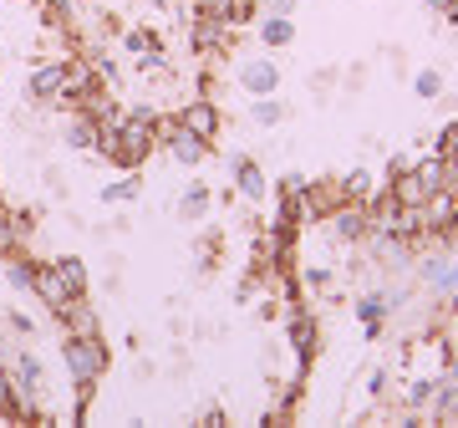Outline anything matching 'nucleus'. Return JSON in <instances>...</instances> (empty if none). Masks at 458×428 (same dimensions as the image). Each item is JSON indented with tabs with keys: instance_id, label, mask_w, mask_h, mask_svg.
<instances>
[{
	"instance_id": "1",
	"label": "nucleus",
	"mask_w": 458,
	"mask_h": 428,
	"mask_svg": "<svg viewBox=\"0 0 458 428\" xmlns=\"http://www.w3.org/2000/svg\"><path fill=\"white\" fill-rule=\"evenodd\" d=\"M98 149L107 153L117 168H138L148 153L158 149V113H153V107L128 113L113 133H98Z\"/></svg>"
},
{
	"instance_id": "2",
	"label": "nucleus",
	"mask_w": 458,
	"mask_h": 428,
	"mask_svg": "<svg viewBox=\"0 0 458 428\" xmlns=\"http://www.w3.org/2000/svg\"><path fill=\"white\" fill-rule=\"evenodd\" d=\"M62 363H66V372H72L77 388H98V378L107 372V347H102V337H72L66 331Z\"/></svg>"
},
{
	"instance_id": "3",
	"label": "nucleus",
	"mask_w": 458,
	"mask_h": 428,
	"mask_svg": "<svg viewBox=\"0 0 458 428\" xmlns=\"http://www.w3.org/2000/svg\"><path fill=\"white\" fill-rule=\"evenodd\" d=\"M158 143H164V149L174 153V164H183V168H199L214 153L209 138H199V133L179 128V117H158Z\"/></svg>"
},
{
	"instance_id": "4",
	"label": "nucleus",
	"mask_w": 458,
	"mask_h": 428,
	"mask_svg": "<svg viewBox=\"0 0 458 428\" xmlns=\"http://www.w3.org/2000/svg\"><path fill=\"white\" fill-rule=\"evenodd\" d=\"M229 31H234V26L225 21V11H204V5H199L194 26H189V41H194L199 56H214V51L229 47Z\"/></svg>"
},
{
	"instance_id": "5",
	"label": "nucleus",
	"mask_w": 458,
	"mask_h": 428,
	"mask_svg": "<svg viewBox=\"0 0 458 428\" xmlns=\"http://www.w3.org/2000/svg\"><path fill=\"white\" fill-rule=\"evenodd\" d=\"M179 128H189V133H199V138H219V102L214 98H189L179 107Z\"/></svg>"
},
{
	"instance_id": "6",
	"label": "nucleus",
	"mask_w": 458,
	"mask_h": 428,
	"mask_svg": "<svg viewBox=\"0 0 458 428\" xmlns=\"http://www.w3.org/2000/svg\"><path fill=\"white\" fill-rule=\"evenodd\" d=\"M31 291L47 301V312H51V316H62L66 306L77 301V296H72V291L62 286V276H56V265H51V261H36V286H31Z\"/></svg>"
},
{
	"instance_id": "7",
	"label": "nucleus",
	"mask_w": 458,
	"mask_h": 428,
	"mask_svg": "<svg viewBox=\"0 0 458 428\" xmlns=\"http://www.w3.org/2000/svg\"><path fill=\"white\" fill-rule=\"evenodd\" d=\"M327 219H331V235H336V240H361V235L372 230V219H367V210H361L357 199H342Z\"/></svg>"
},
{
	"instance_id": "8",
	"label": "nucleus",
	"mask_w": 458,
	"mask_h": 428,
	"mask_svg": "<svg viewBox=\"0 0 458 428\" xmlns=\"http://www.w3.org/2000/svg\"><path fill=\"white\" fill-rule=\"evenodd\" d=\"M240 87H245L250 98H270V92L280 87L276 62H270V56H250V62L240 66Z\"/></svg>"
},
{
	"instance_id": "9",
	"label": "nucleus",
	"mask_w": 458,
	"mask_h": 428,
	"mask_svg": "<svg viewBox=\"0 0 458 428\" xmlns=\"http://www.w3.org/2000/svg\"><path fill=\"white\" fill-rule=\"evenodd\" d=\"M31 98L36 102H62L66 98V66H62V56H56V62H41L31 72Z\"/></svg>"
},
{
	"instance_id": "10",
	"label": "nucleus",
	"mask_w": 458,
	"mask_h": 428,
	"mask_svg": "<svg viewBox=\"0 0 458 428\" xmlns=\"http://www.w3.org/2000/svg\"><path fill=\"white\" fill-rule=\"evenodd\" d=\"M291 347H295V357H301V367L321 352V331H316V316L311 312H295L291 316Z\"/></svg>"
},
{
	"instance_id": "11",
	"label": "nucleus",
	"mask_w": 458,
	"mask_h": 428,
	"mask_svg": "<svg viewBox=\"0 0 458 428\" xmlns=\"http://www.w3.org/2000/svg\"><path fill=\"white\" fill-rule=\"evenodd\" d=\"M0 418H26V424L41 418L36 403H26V398L16 393V378H11V367H5V363H0Z\"/></svg>"
},
{
	"instance_id": "12",
	"label": "nucleus",
	"mask_w": 458,
	"mask_h": 428,
	"mask_svg": "<svg viewBox=\"0 0 458 428\" xmlns=\"http://www.w3.org/2000/svg\"><path fill=\"white\" fill-rule=\"evenodd\" d=\"M229 168H234V189H240L245 199H260L265 194V174H260V164H255V158L234 153V158H229Z\"/></svg>"
},
{
	"instance_id": "13",
	"label": "nucleus",
	"mask_w": 458,
	"mask_h": 428,
	"mask_svg": "<svg viewBox=\"0 0 458 428\" xmlns=\"http://www.w3.org/2000/svg\"><path fill=\"white\" fill-rule=\"evenodd\" d=\"M56 276H62V286L72 291V296H87V286H92V276H87V261L82 255H56Z\"/></svg>"
},
{
	"instance_id": "14",
	"label": "nucleus",
	"mask_w": 458,
	"mask_h": 428,
	"mask_svg": "<svg viewBox=\"0 0 458 428\" xmlns=\"http://www.w3.org/2000/svg\"><path fill=\"white\" fill-rule=\"evenodd\" d=\"M62 321H66V331H72V337H98V312L87 306V296L72 301V306L62 312Z\"/></svg>"
},
{
	"instance_id": "15",
	"label": "nucleus",
	"mask_w": 458,
	"mask_h": 428,
	"mask_svg": "<svg viewBox=\"0 0 458 428\" xmlns=\"http://www.w3.org/2000/svg\"><path fill=\"white\" fill-rule=\"evenodd\" d=\"M260 41H265L270 51L291 47V41H295V26H291V16H265V21H260Z\"/></svg>"
},
{
	"instance_id": "16",
	"label": "nucleus",
	"mask_w": 458,
	"mask_h": 428,
	"mask_svg": "<svg viewBox=\"0 0 458 428\" xmlns=\"http://www.w3.org/2000/svg\"><path fill=\"white\" fill-rule=\"evenodd\" d=\"M5 276H11V286H16V291H31V286H36V261H31V255H21V250H11Z\"/></svg>"
},
{
	"instance_id": "17",
	"label": "nucleus",
	"mask_w": 458,
	"mask_h": 428,
	"mask_svg": "<svg viewBox=\"0 0 458 428\" xmlns=\"http://www.w3.org/2000/svg\"><path fill=\"white\" fill-rule=\"evenodd\" d=\"M387 306H393V301L382 296V291H372V296H361V301H357V316L367 321V331H377V327H382V316H387Z\"/></svg>"
},
{
	"instance_id": "18",
	"label": "nucleus",
	"mask_w": 458,
	"mask_h": 428,
	"mask_svg": "<svg viewBox=\"0 0 458 428\" xmlns=\"http://www.w3.org/2000/svg\"><path fill=\"white\" fill-rule=\"evenodd\" d=\"M128 51L138 56V62H158V56H164V47H158L153 31H128Z\"/></svg>"
},
{
	"instance_id": "19",
	"label": "nucleus",
	"mask_w": 458,
	"mask_h": 428,
	"mask_svg": "<svg viewBox=\"0 0 458 428\" xmlns=\"http://www.w3.org/2000/svg\"><path fill=\"white\" fill-rule=\"evenodd\" d=\"M204 210H209V189H204V184H194V189L179 199V219H204Z\"/></svg>"
},
{
	"instance_id": "20",
	"label": "nucleus",
	"mask_w": 458,
	"mask_h": 428,
	"mask_svg": "<svg viewBox=\"0 0 458 428\" xmlns=\"http://www.w3.org/2000/svg\"><path fill=\"white\" fill-rule=\"evenodd\" d=\"M26 240H21V230H16V214L11 210H0V255H11V250H21Z\"/></svg>"
},
{
	"instance_id": "21",
	"label": "nucleus",
	"mask_w": 458,
	"mask_h": 428,
	"mask_svg": "<svg viewBox=\"0 0 458 428\" xmlns=\"http://www.w3.org/2000/svg\"><path fill=\"white\" fill-rule=\"evenodd\" d=\"M367 194H372V174L367 168H352L342 184V199H367Z\"/></svg>"
},
{
	"instance_id": "22",
	"label": "nucleus",
	"mask_w": 458,
	"mask_h": 428,
	"mask_svg": "<svg viewBox=\"0 0 458 428\" xmlns=\"http://www.w3.org/2000/svg\"><path fill=\"white\" fill-rule=\"evenodd\" d=\"M66 143H72V149H92V143H98V123L82 113L77 123H72V138H66Z\"/></svg>"
},
{
	"instance_id": "23",
	"label": "nucleus",
	"mask_w": 458,
	"mask_h": 428,
	"mask_svg": "<svg viewBox=\"0 0 458 428\" xmlns=\"http://www.w3.org/2000/svg\"><path fill=\"white\" fill-rule=\"evenodd\" d=\"M138 189H143V179H117V184L102 189V199H107V204H128V199H138Z\"/></svg>"
},
{
	"instance_id": "24",
	"label": "nucleus",
	"mask_w": 458,
	"mask_h": 428,
	"mask_svg": "<svg viewBox=\"0 0 458 428\" xmlns=\"http://www.w3.org/2000/svg\"><path fill=\"white\" fill-rule=\"evenodd\" d=\"M280 117H285V107L276 102V92H270V98H255V123H265V128H276Z\"/></svg>"
},
{
	"instance_id": "25",
	"label": "nucleus",
	"mask_w": 458,
	"mask_h": 428,
	"mask_svg": "<svg viewBox=\"0 0 458 428\" xmlns=\"http://www.w3.org/2000/svg\"><path fill=\"white\" fill-rule=\"evenodd\" d=\"M412 87H418V98H423V102H438L443 98V77H438V72H418V82H412Z\"/></svg>"
},
{
	"instance_id": "26",
	"label": "nucleus",
	"mask_w": 458,
	"mask_h": 428,
	"mask_svg": "<svg viewBox=\"0 0 458 428\" xmlns=\"http://www.w3.org/2000/svg\"><path fill=\"white\" fill-rule=\"evenodd\" d=\"M438 158H458V123H448L438 138Z\"/></svg>"
},
{
	"instance_id": "27",
	"label": "nucleus",
	"mask_w": 458,
	"mask_h": 428,
	"mask_svg": "<svg viewBox=\"0 0 458 428\" xmlns=\"http://www.w3.org/2000/svg\"><path fill=\"white\" fill-rule=\"evenodd\" d=\"M11 331H21V337H31V321H26L21 312H11Z\"/></svg>"
},
{
	"instance_id": "28",
	"label": "nucleus",
	"mask_w": 458,
	"mask_h": 428,
	"mask_svg": "<svg viewBox=\"0 0 458 428\" xmlns=\"http://www.w3.org/2000/svg\"><path fill=\"white\" fill-rule=\"evenodd\" d=\"M265 11H270V16H285V11H291V0H265Z\"/></svg>"
},
{
	"instance_id": "29",
	"label": "nucleus",
	"mask_w": 458,
	"mask_h": 428,
	"mask_svg": "<svg viewBox=\"0 0 458 428\" xmlns=\"http://www.w3.org/2000/svg\"><path fill=\"white\" fill-rule=\"evenodd\" d=\"M443 16H448V21H458V0H448V11H443Z\"/></svg>"
},
{
	"instance_id": "30",
	"label": "nucleus",
	"mask_w": 458,
	"mask_h": 428,
	"mask_svg": "<svg viewBox=\"0 0 458 428\" xmlns=\"http://www.w3.org/2000/svg\"><path fill=\"white\" fill-rule=\"evenodd\" d=\"M428 5H433V11H448V0H428Z\"/></svg>"
}]
</instances>
